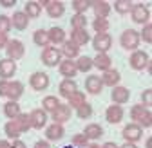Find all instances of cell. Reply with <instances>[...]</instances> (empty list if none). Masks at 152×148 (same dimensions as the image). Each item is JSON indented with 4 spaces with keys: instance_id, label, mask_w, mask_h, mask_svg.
Masks as SVG:
<instances>
[{
    "instance_id": "1",
    "label": "cell",
    "mask_w": 152,
    "mask_h": 148,
    "mask_svg": "<svg viewBox=\"0 0 152 148\" xmlns=\"http://www.w3.org/2000/svg\"><path fill=\"white\" fill-rule=\"evenodd\" d=\"M140 33L138 31H134V29H125L123 33H121V38H120V44H121V47L123 49H132V51H136L138 49V45H140Z\"/></svg>"
},
{
    "instance_id": "2",
    "label": "cell",
    "mask_w": 152,
    "mask_h": 148,
    "mask_svg": "<svg viewBox=\"0 0 152 148\" xmlns=\"http://www.w3.org/2000/svg\"><path fill=\"white\" fill-rule=\"evenodd\" d=\"M42 62H44V65H47V67H56V65H60V62H62V52L56 49L54 45H49V47H45V49L42 51Z\"/></svg>"
},
{
    "instance_id": "3",
    "label": "cell",
    "mask_w": 152,
    "mask_h": 148,
    "mask_svg": "<svg viewBox=\"0 0 152 148\" xmlns=\"http://www.w3.org/2000/svg\"><path fill=\"white\" fill-rule=\"evenodd\" d=\"M6 52H7V58L9 60H22L24 54H26V47L20 40H9V44L6 45Z\"/></svg>"
},
{
    "instance_id": "4",
    "label": "cell",
    "mask_w": 152,
    "mask_h": 148,
    "mask_svg": "<svg viewBox=\"0 0 152 148\" xmlns=\"http://www.w3.org/2000/svg\"><path fill=\"white\" fill-rule=\"evenodd\" d=\"M130 15H132V20L136 24H148V18H150V11L145 4H132V9H130Z\"/></svg>"
},
{
    "instance_id": "5",
    "label": "cell",
    "mask_w": 152,
    "mask_h": 148,
    "mask_svg": "<svg viewBox=\"0 0 152 148\" xmlns=\"http://www.w3.org/2000/svg\"><path fill=\"white\" fill-rule=\"evenodd\" d=\"M129 63H130V67L134 69V70H143L150 63V58H148V54L143 52V51H134V52L130 54Z\"/></svg>"
},
{
    "instance_id": "6",
    "label": "cell",
    "mask_w": 152,
    "mask_h": 148,
    "mask_svg": "<svg viewBox=\"0 0 152 148\" xmlns=\"http://www.w3.org/2000/svg\"><path fill=\"white\" fill-rule=\"evenodd\" d=\"M121 136L125 137L127 143H136V141H140L141 136H143V128H141L140 125H136V123H130V125H127V126L123 128Z\"/></svg>"
},
{
    "instance_id": "7",
    "label": "cell",
    "mask_w": 152,
    "mask_h": 148,
    "mask_svg": "<svg viewBox=\"0 0 152 148\" xmlns=\"http://www.w3.org/2000/svg\"><path fill=\"white\" fill-rule=\"evenodd\" d=\"M29 85L33 90H45L49 87V76L44 72H33L29 76Z\"/></svg>"
},
{
    "instance_id": "8",
    "label": "cell",
    "mask_w": 152,
    "mask_h": 148,
    "mask_svg": "<svg viewBox=\"0 0 152 148\" xmlns=\"http://www.w3.org/2000/svg\"><path fill=\"white\" fill-rule=\"evenodd\" d=\"M29 119H31V128L40 130V128H44L47 125V112L44 108H34L29 114Z\"/></svg>"
},
{
    "instance_id": "9",
    "label": "cell",
    "mask_w": 152,
    "mask_h": 148,
    "mask_svg": "<svg viewBox=\"0 0 152 148\" xmlns=\"http://www.w3.org/2000/svg\"><path fill=\"white\" fill-rule=\"evenodd\" d=\"M112 45V38H110V34L107 33H102V34H96L92 38V47L96 49L98 52H107Z\"/></svg>"
},
{
    "instance_id": "10",
    "label": "cell",
    "mask_w": 152,
    "mask_h": 148,
    "mask_svg": "<svg viewBox=\"0 0 152 148\" xmlns=\"http://www.w3.org/2000/svg\"><path fill=\"white\" fill-rule=\"evenodd\" d=\"M15 72H16L15 60H9V58L0 60V80H9V78H13Z\"/></svg>"
},
{
    "instance_id": "11",
    "label": "cell",
    "mask_w": 152,
    "mask_h": 148,
    "mask_svg": "<svg viewBox=\"0 0 152 148\" xmlns=\"http://www.w3.org/2000/svg\"><path fill=\"white\" fill-rule=\"evenodd\" d=\"M110 98H112L114 105H125V103L130 99V92H129V89H125V87H112Z\"/></svg>"
},
{
    "instance_id": "12",
    "label": "cell",
    "mask_w": 152,
    "mask_h": 148,
    "mask_svg": "<svg viewBox=\"0 0 152 148\" xmlns=\"http://www.w3.org/2000/svg\"><path fill=\"white\" fill-rule=\"evenodd\" d=\"M105 119L110 125H118L123 119V108L120 105H110L107 107V112H105Z\"/></svg>"
},
{
    "instance_id": "13",
    "label": "cell",
    "mask_w": 152,
    "mask_h": 148,
    "mask_svg": "<svg viewBox=\"0 0 152 148\" xmlns=\"http://www.w3.org/2000/svg\"><path fill=\"white\" fill-rule=\"evenodd\" d=\"M71 119V107L69 105H58V108L53 112V121L58 123V125H64L65 121Z\"/></svg>"
},
{
    "instance_id": "14",
    "label": "cell",
    "mask_w": 152,
    "mask_h": 148,
    "mask_svg": "<svg viewBox=\"0 0 152 148\" xmlns=\"http://www.w3.org/2000/svg\"><path fill=\"white\" fill-rule=\"evenodd\" d=\"M65 136V128L64 125H58V123H53L45 128V137L47 141H58Z\"/></svg>"
},
{
    "instance_id": "15",
    "label": "cell",
    "mask_w": 152,
    "mask_h": 148,
    "mask_svg": "<svg viewBox=\"0 0 152 148\" xmlns=\"http://www.w3.org/2000/svg\"><path fill=\"white\" fill-rule=\"evenodd\" d=\"M71 42L76 44L78 47L87 45L91 42V34L87 33V29H72V33H71Z\"/></svg>"
},
{
    "instance_id": "16",
    "label": "cell",
    "mask_w": 152,
    "mask_h": 148,
    "mask_svg": "<svg viewBox=\"0 0 152 148\" xmlns=\"http://www.w3.org/2000/svg\"><path fill=\"white\" fill-rule=\"evenodd\" d=\"M92 67H96V69L105 72V70L112 69V60H110V56L107 52H98V56L92 58Z\"/></svg>"
},
{
    "instance_id": "17",
    "label": "cell",
    "mask_w": 152,
    "mask_h": 148,
    "mask_svg": "<svg viewBox=\"0 0 152 148\" xmlns=\"http://www.w3.org/2000/svg\"><path fill=\"white\" fill-rule=\"evenodd\" d=\"M120 80H121V76H120V72H118L116 69H109V70H105L103 76H102L103 87H105V85H107V87H118Z\"/></svg>"
},
{
    "instance_id": "18",
    "label": "cell",
    "mask_w": 152,
    "mask_h": 148,
    "mask_svg": "<svg viewBox=\"0 0 152 148\" xmlns=\"http://www.w3.org/2000/svg\"><path fill=\"white\" fill-rule=\"evenodd\" d=\"M24 94V83L20 81H9L7 83V98L9 101H18V98H20Z\"/></svg>"
},
{
    "instance_id": "19",
    "label": "cell",
    "mask_w": 152,
    "mask_h": 148,
    "mask_svg": "<svg viewBox=\"0 0 152 148\" xmlns=\"http://www.w3.org/2000/svg\"><path fill=\"white\" fill-rule=\"evenodd\" d=\"M85 89H87V92L89 94H100L102 92V89H103V83H102V78L100 76H87V80H85Z\"/></svg>"
},
{
    "instance_id": "20",
    "label": "cell",
    "mask_w": 152,
    "mask_h": 148,
    "mask_svg": "<svg viewBox=\"0 0 152 148\" xmlns=\"http://www.w3.org/2000/svg\"><path fill=\"white\" fill-rule=\"evenodd\" d=\"M60 74L64 78H74L76 76V72H78V69H76V62H72V60H64V62H60Z\"/></svg>"
},
{
    "instance_id": "21",
    "label": "cell",
    "mask_w": 152,
    "mask_h": 148,
    "mask_svg": "<svg viewBox=\"0 0 152 148\" xmlns=\"http://www.w3.org/2000/svg\"><path fill=\"white\" fill-rule=\"evenodd\" d=\"M11 25H13L15 29H18V31H24V29H27V25H29V18L26 16L24 11H16V13L13 15V18H11Z\"/></svg>"
},
{
    "instance_id": "22",
    "label": "cell",
    "mask_w": 152,
    "mask_h": 148,
    "mask_svg": "<svg viewBox=\"0 0 152 148\" xmlns=\"http://www.w3.org/2000/svg\"><path fill=\"white\" fill-rule=\"evenodd\" d=\"M64 13H65V4L60 2V0H51L47 6V15L51 18H60Z\"/></svg>"
},
{
    "instance_id": "23",
    "label": "cell",
    "mask_w": 152,
    "mask_h": 148,
    "mask_svg": "<svg viewBox=\"0 0 152 148\" xmlns=\"http://www.w3.org/2000/svg\"><path fill=\"white\" fill-rule=\"evenodd\" d=\"M64 56L67 58V60H72V58H76L80 54V47L76 45V44H72L71 40H65L64 44H62V51H60Z\"/></svg>"
},
{
    "instance_id": "24",
    "label": "cell",
    "mask_w": 152,
    "mask_h": 148,
    "mask_svg": "<svg viewBox=\"0 0 152 148\" xmlns=\"http://www.w3.org/2000/svg\"><path fill=\"white\" fill-rule=\"evenodd\" d=\"M47 36H49V44H54V45L65 42V31L62 27H51L47 31Z\"/></svg>"
},
{
    "instance_id": "25",
    "label": "cell",
    "mask_w": 152,
    "mask_h": 148,
    "mask_svg": "<svg viewBox=\"0 0 152 148\" xmlns=\"http://www.w3.org/2000/svg\"><path fill=\"white\" fill-rule=\"evenodd\" d=\"M92 9L96 13V18H107L110 13V4L103 2V0H96V2H92Z\"/></svg>"
},
{
    "instance_id": "26",
    "label": "cell",
    "mask_w": 152,
    "mask_h": 148,
    "mask_svg": "<svg viewBox=\"0 0 152 148\" xmlns=\"http://www.w3.org/2000/svg\"><path fill=\"white\" fill-rule=\"evenodd\" d=\"M24 13H26L27 18H38L42 15V7H40L38 2H34V0H29V2H26V6H24Z\"/></svg>"
},
{
    "instance_id": "27",
    "label": "cell",
    "mask_w": 152,
    "mask_h": 148,
    "mask_svg": "<svg viewBox=\"0 0 152 148\" xmlns=\"http://www.w3.org/2000/svg\"><path fill=\"white\" fill-rule=\"evenodd\" d=\"M76 90H78L76 81L71 80V78H65V80L60 83V96H64V98H69L72 92H76Z\"/></svg>"
},
{
    "instance_id": "28",
    "label": "cell",
    "mask_w": 152,
    "mask_h": 148,
    "mask_svg": "<svg viewBox=\"0 0 152 148\" xmlns=\"http://www.w3.org/2000/svg\"><path fill=\"white\" fill-rule=\"evenodd\" d=\"M33 42H34V45H38V47H49V36H47V31H44V29H36L34 31V34H33Z\"/></svg>"
},
{
    "instance_id": "29",
    "label": "cell",
    "mask_w": 152,
    "mask_h": 148,
    "mask_svg": "<svg viewBox=\"0 0 152 148\" xmlns=\"http://www.w3.org/2000/svg\"><path fill=\"white\" fill-rule=\"evenodd\" d=\"M83 134H85L89 139H98V137H102V136H103V128H102L98 123H89V125L85 126Z\"/></svg>"
},
{
    "instance_id": "30",
    "label": "cell",
    "mask_w": 152,
    "mask_h": 148,
    "mask_svg": "<svg viewBox=\"0 0 152 148\" xmlns=\"http://www.w3.org/2000/svg\"><path fill=\"white\" fill-rule=\"evenodd\" d=\"M15 123H16V126H18V130H20L22 134H26V132H29V128H31V119H29V114H18L16 118H15Z\"/></svg>"
},
{
    "instance_id": "31",
    "label": "cell",
    "mask_w": 152,
    "mask_h": 148,
    "mask_svg": "<svg viewBox=\"0 0 152 148\" xmlns=\"http://www.w3.org/2000/svg\"><path fill=\"white\" fill-rule=\"evenodd\" d=\"M69 99V107H72V108H80L82 105H85L87 103V98H85V94L83 92H72V94L67 98Z\"/></svg>"
},
{
    "instance_id": "32",
    "label": "cell",
    "mask_w": 152,
    "mask_h": 148,
    "mask_svg": "<svg viewBox=\"0 0 152 148\" xmlns=\"http://www.w3.org/2000/svg\"><path fill=\"white\" fill-rule=\"evenodd\" d=\"M147 112H148V108H147L145 105H134V107L130 108V119L136 121V125H138V123L145 118Z\"/></svg>"
},
{
    "instance_id": "33",
    "label": "cell",
    "mask_w": 152,
    "mask_h": 148,
    "mask_svg": "<svg viewBox=\"0 0 152 148\" xmlns=\"http://www.w3.org/2000/svg\"><path fill=\"white\" fill-rule=\"evenodd\" d=\"M4 114H6V118L15 119L18 114H20V105H18L16 101H7L4 105Z\"/></svg>"
},
{
    "instance_id": "34",
    "label": "cell",
    "mask_w": 152,
    "mask_h": 148,
    "mask_svg": "<svg viewBox=\"0 0 152 148\" xmlns=\"http://www.w3.org/2000/svg\"><path fill=\"white\" fill-rule=\"evenodd\" d=\"M109 27H110V24H109L107 18H94V20H92V29L96 31V34L107 33V31H109Z\"/></svg>"
},
{
    "instance_id": "35",
    "label": "cell",
    "mask_w": 152,
    "mask_h": 148,
    "mask_svg": "<svg viewBox=\"0 0 152 148\" xmlns=\"http://www.w3.org/2000/svg\"><path fill=\"white\" fill-rule=\"evenodd\" d=\"M4 132H6V136H7L9 139H18V136L22 134L20 130H18V126H16L15 119H13V121H7V123H6V126H4Z\"/></svg>"
},
{
    "instance_id": "36",
    "label": "cell",
    "mask_w": 152,
    "mask_h": 148,
    "mask_svg": "<svg viewBox=\"0 0 152 148\" xmlns=\"http://www.w3.org/2000/svg\"><path fill=\"white\" fill-rule=\"evenodd\" d=\"M76 69H78V72H89L92 69V58L89 56H80L78 62H76Z\"/></svg>"
},
{
    "instance_id": "37",
    "label": "cell",
    "mask_w": 152,
    "mask_h": 148,
    "mask_svg": "<svg viewBox=\"0 0 152 148\" xmlns=\"http://www.w3.org/2000/svg\"><path fill=\"white\" fill-rule=\"evenodd\" d=\"M112 6H114V9H116V13H120V15H127L132 9V2H130V0H116Z\"/></svg>"
},
{
    "instance_id": "38",
    "label": "cell",
    "mask_w": 152,
    "mask_h": 148,
    "mask_svg": "<svg viewBox=\"0 0 152 148\" xmlns=\"http://www.w3.org/2000/svg\"><path fill=\"white\" fill-rule=\"evenodd\" d=\"M58 98H54V96H47V98H44V101H42V107H44V110L45 112H54L56 108H58Z\"/></svg>"
},
{
    "instance_id": "39",
    "label": "cell",
    "mask_w": 152,
    "mask_h": 148,
    "mask_svg": "<svg viewBox=\"0 0 152 148\" xmlns=\"http://www.w3.org/2000/svg\"><path fill=\"white\" fill-rule=\"evenodd\" d=\"M91 6H92L91 0H72V9L76 11V15H83Z\"/></svg>"
},
{
    "instance_id": "40",
    "label": "cell",
    "mask_w": 152,
    "mask_h": 148,
    "mask_svg": "<svg viewBox=\"0 0 152 148\" xmlns=\"http://www.w3.org/2000/svg\"><path fill=\"white\" fill-rule=\"evenodd\" d=\"M71 27L72 29H85L87 27V16L85 15H74L71 18Z\"/></svg>"
},
{
    "instance_id": "41",
    "label": "cell",
    "mask_w": 152,
    "mask_h": 148,
    "mask_svg": "<svg viewBox=\"0 0 152 148\" xmlns=\"http://www.w3.org/2000/svg\"><path fill=\"white\" fill-rule=\"evenodd\" d=\"M140 40H143L145 44H152V24H145L141 33H140Z\"/></svg>"
},
{
    "instance_id": "42",
    "label": "cell",
    "mask_w": 152,
    "mask_h": 148,
    "mask_svg": "<svg viewBox=\"0 0 152 148\" xmlns=\"http://www.w3.org/2000/svg\"><path fill=\"white\" fill-rule=\"evenodd\" d=\"M76 116H78L80 119H87V118H91V116H92V107H91L89 103L82 105L80 108H76Z\"/></svg>"
},
{
    "instance_id": "43",
    "label": "cell",
    "mask_w": 152,
    "mask_h": 148,
    "mask_svg": "<svg viewBox=\"0 0 152 148\" xmlns=\"http://www.w3.org/2000/svg\"><path fill=\"white\" fill-rule=\"evenodd\" d=\"M11 18L9 16H6V15H0V33H4V34H7L9 31H11Z\"/></svg>"
},
{
    "instance_id": "44",
    "label": "cell",
    "mask_w": 152,
    "mask_h": 148,
    "mask_svg": "<svg viewBox=\"0 0 152 148\" xmlns=\"http://www.w3.org/2000/svg\"><path fill=\"white\" fill-rule=\"evenodd\" d=\"M89 144V137L85 134H74L72 136V146H87Z\"/></svg>"
},
{
    "instance_id": "45",
    "label": "cell",
    "mask_w": 152,
    "mask_h": 148,
    "mask_svg": "<svg viewBox=\"0 0 152 148\" xmlns=\"http://www.w3.org/2000/svg\"><path fill=\"white\" fill-rule=\"evenodd\" d=\"M141 99H143L145 107H150V105H152V89H147V90H143Z\"/></svg>"
},
{
    "instance_id": "46",
    "label": "cell",
    "mask_w": 152,
    "mask_h": 148,
    "mask_svg": "<svg viewBox=\"0 0 152 148\" xmlns=\"http://www.w3.org/2000/svg\"><path fill=\"white\" fill-rule=\"evenodd\" d=\"M7 83H9V80H0V96L7 94Z\"/></svg>"
},
{
    "instance_id": "47",
    "label": "cell",
    "mask_w": 152,
    "mask_h": 148,
    "mask_svg": "<svg viewBox=\"0 0 152 148\" xmlns=\"http://www.w3.org/2000/svg\"><path fill=\"white\" fill-rule=\"evenodd\" d=\"M9 44V38H7V34L4 33H0V49H6V45Z\"/></svg>"
},
{
    "instance_id": "48",
    "label": "cell",
    "mask_w": 152,
    "mask_h": 148,
    "mask_svg": "<svg viewBox=\"0 0 152 148\" xmlns=\"http://www.w3.org/2000/svg\"><path fill=\"white\" fill-rule=\"evenodd\" d=\"M33 148H51V144H49L47 141H36Z\"/></svg>"
},
{
    "instance_id": "49",
    "label": "cell",
    "mask_w": 152,
    "mask_h": 148,
    "mask_svg": "<svg viewBox=\"0 0 152 148\" xmlns=\"http://www.w3.org/2000/svg\"><path fill=\"white\" fill-rule=\"evenodd\" d=\"M11 148H27V146H26V143H22L20 139H15V143L11 144Z\"/></svg>"
},
{
    "instance_id": "50",
    "label": "cell",
    "mask_w": 152,
    "mask_h": 148,
    "mask_svg": "<svg viewBox=\"0 0 152 148\" xmlns=\"http://www.w3.org/2000/svg\"><path fill=\"white\" fill-rule=\"evenodd\" d=\"M0 6H4V7H11V6H15V0H0Z\"/></svg>"
},
{
    "instance_id": "51",
    "label": "cell",
    "mask_w": 152,
    "mask_h": 148,
    "mask_svg": "<svg viewBox=\"0 0 152 148\" xmlns=\"http://www.w3.org/2000/svg\"><path fill=\"white\" fill-rule=\"evenodd\" d=\"M102 148H120V146H118L116 143H110V141H109V143H105V144H103Z\"/></svg>"
},
{
    "instance_id": "52",
    "label": "cell",
    "mask_w": 152,
    "mask_h": 148,
    "mask_svg": "<svg viewBox=\"0 0 152 148\" xmlns=\"http://www.w3.org/2000/svg\"><path fill=\"white\" fill-rule=\"evenodd\" d=\"M120 148H138V146H136L134 143H125V144H123V146H120Z\"/></svg>"
},
{
    "instance_id": "53",
    "label": "cell",
    "mask_w": 152,
    "mask_h": 148,
    "mask_svg": "<svg viewBox=\"0 0 152 148\" xmlns=\"http://www.w3.org/2000/svg\"><path fill=\"white\" fill-rule=\"evenodd\" d=\"M0 148H11V144L7 141H0Z\"/></svg>"
},
{
    "instance_id": "54",
    "label": "cell",
    "mask_w": 152,
    "mask_h": 148,
    "mask_svg": "<svg viewBox=\"0 0 152 148\" xmlns=\"http://www.w3.org/2000/svg\"><path fill=\"white\" fill-rule=\"evenodd\" d=\"M145 146H147V148H152V139H150V137L147 139V144H145Z\"/></svg>"
},
{
    "instance_id": "55",
    "label": "cell",
    "mask_w": 152,
    "mask_h": 148,
    "mask_svg": "<svg viewBox=\"0 0 152 148\" xmlns=\"http://www.w3.org/2000/svg\"><path fill=\"white\" fill-rule=\"evenodd\" d=\"M87 148H102V146H100V144H94V143H92V144H87Z\"/></svg>"
},
{
    "instance_id": "56",
    "label": "cell",
    "mask_w": 152,
    "mask_h": 148,
    "mask_svg": "<svg viewBox=\"0 0 152 148\" xmlns=\"http://www.w3.org/2000/svg\"><path fill=\"white\" fill-rule=\"evenodd\" d=\"M64 148H74V146H72V144H69V146H64Z\"/></svg>"
}]
</instances>
